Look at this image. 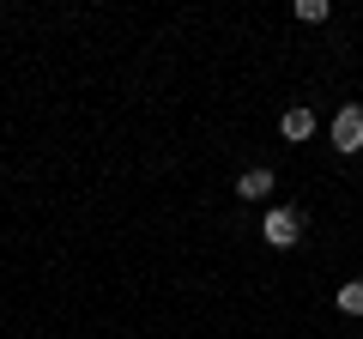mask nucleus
<instances>
[{"mask_svg": "<svg viewBox=\"0 0 363 339\" xmlns=\"http://www.w3.org/2000/svg\"><path fill=\"white\" fill-rule=\"evenodd\" d=\"M260 243L267 248H297L303 243V212L297 206H272L267 224H260Z\"/></svg>", "mask_w": 363, "mask_h": 339, "instance_id": "f257e3e1", "label": "nucleus"}, {"mask_svg": "<svg viewBox=\"0 0 363 339\" xmlns=\"http://www.w3.org/2000/svg\"><path fill=\"white\" fill-rule=\"evenodd\" d=\"M333 152L339 157H357L363 152V104H345L333 116Z\"/></svg>", "mask_w": 363, "mask_h": 339, "instance_id": "f03ea898", "label": "nucleus"}, {"mask_svg": "<svg viewBox=\"0 0 363 339\" xmlns=\"http://www.w3.org/2000/svg\"><path fill=\"white\" fill-rule=\"evenodd\" d=\"M272 188H279V176H272L267 164H255V170H242V176H236V200H267Z\"/></svg>", "mask_w": 363, "mask_h": 339, "instance_id": "7ed1b4c3", "label": "nucleus"}, {"mask_svg": "<svg viewBox=\"0 0 363 339\" xmlns=\"http://www.w3.org/2000/svg\"><path fill=\"white\" fill-rule=\"evenodd\" d=\"M279 133H285L291 145H303V140H309V133H315V109H309V104L285 109V116H279Z\"/></svg>", "mask_w": 363, "mask_h": 339, "instance_id": "20e7f679", "label": "nucleus"}, {"mask_svg": "<svg viewBox=\"0 0 363 339\" xmlns=\"http://www.w3.org/2000/svg\"><path fill=\"white\" fill-rule=\"evenodd\" d=\"M333 303H339V315H363V279H345L333 291Z\"/></svg>", "mask_w": 363, "mask_h": 339, "instance_id": "39448f33", "label": "nucleus"}, {"mask_svg": "<svg viewBox=\"0 0 363 339\" xmlns=\"http://www.w3.org/2000/svg\"><path fill=\"white\" fill-rule=\"evenodd\" d=\"M291 13H297L303 25H327V13H333V6H327V0H297Z\"/></svg>", "mask_w": 363, "mask_h": 339, "instance_id": "423d86ee", "label": "nucleus"}]
</instances>
